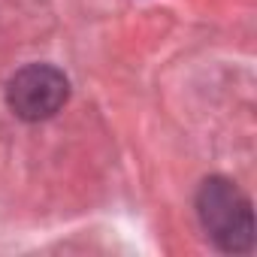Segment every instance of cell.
I'll list each match as a JSON object with an SVG mask.
<instances>
[{"label": "cell", "mask_w": 257, "mask_h": 257, "mask_svg": "<svg viewBox=\"0 0 257 257\" xmlns=\"http://www.w3.org/2000/svg\"><path fill=\"white\" fill-rule=\"evenodd\" d=\"M197 221L221 254H251L257 245L251 197L227 176H206L194 194Z\"/></svg>", "instance_id": "6da1fadb"}, {"label": "cell", "mask_w": 257, "mask_h": 257, "mask_svg": "<svg viewBox=\"0 0 257 257\" xmlns=\"http://www.w3.org/2000/svg\"><path fill=\"white\" fill-rule=\"evenodd\" d=\"M4 100L19 121L40 124L55 118L70 100V79L55 64H25L4 88Z\"/></svg>", "instance_id": "7a4b0ae2"}]
</instances>
